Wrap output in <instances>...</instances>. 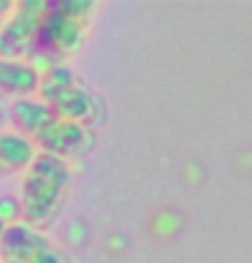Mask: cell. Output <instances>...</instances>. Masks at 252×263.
<instances>
[{
	"label": "cell",
	"instance_id": "1",
	"mask_svg": "<svg viewBox=\"0 0 252 263\" xmlns=\"http://www.w3.org/2000/svg\"><path fill=\"white\" fill-rule=\"evenodd\" d=\"M6 114L14 122L16 133L30 141L33 149L41 155H52V158L68 163L71 158H79L82 152H87V147L92 144L90 128H82V125L57 117L38 98L11 101Z\"/></svg>",
	"mask_w": 252,
	"mask_h": 263
},
{
	"label": "cell",
	"instance_id": "2",
	"mask_svg": "<svg viewBox=\"0 0 252 263\" xmlns=\"http://www.w3.org/2000/svg\"><path fill=\"white\" fill-rule=\"evenodd\" d=\"M95 11V3L90 0H57V3H46V11L38 27L35 44L27 63H33L38 71L49 65H63L65 57L79 52L84 44L87 25Z\"/></svg>",
	"mask_w": 252,
	"mask_h": 263
},
{
	"label": "cell",
	"instance_id": "3",
	"mask_svg": "<svg viewBox=\"0 0 252 263\" xmlns=\"http://www.w3.org/2000/svg\"><path fill=\"white\" fill-rule=\"evenodd\" d=\"M71 184V165L60 158L38 152L33 163L25 168L22 179V198H19V214L25 226L38 228L54 217Z\"/></svg>",
	"mask_w": 252,
	"mask_h": 263
},
{
	"label": "cell",
	"instance_id": "4",
	"mask_svg": "<svg viewBox=\"0 0 252 263\" xmlns=\"http://www.w3.org/2000/svg\"><path fill=\"white\" fill-rule=\"evenodd\" d=\"M38 101L49 111L63 117L68 122H76L82 128H90L101 120V101L90 87H87L73 68L49 65L41 71L38 79Z\"/></svg>",
	"mask_w": 252,
	"mask_h": 263
},
{
	"label": "cell",
	"instance_id": "5",
	"mask_svg": "<svg viewBox=\"0 0 252 263\" xmlns=\"http://www.w3.org/2000/svg\"><path fill=\"white\" fill-rule=\"evenodd\" d=\"M44 11H46V0L14 3L11 16L0 27V60H25L30 54Z\"/></svg>",
	"mask_w": 252,
	"mask_h": 263
},
{
	"label": "cell",
	"instance_id": "6",
	"mask_svg": "<svg viewBox=\"0 0 252 263\" xmlns=\"http://www.w3.org/2000/svg\"><path fill=\"white\" fill-rule=\"evenodd\" d=\"M3 263H63V252L54 241L25 222H8L0 239Z\"/></svg>",
	"mask_w": 252,
	"mask_h": 263
},
{
	"label": "cell",
	"instance_id": "7",
	"mask_svg": "<svg viewBox=\"0 0 252 263\" xmlns=\"http://www.w3.org/2000/svg\"><path fill=\"white\" fill-rule=\"evenodd\" d=\"M41 71L27 60H0V98H33Z\"/></svg>",
	"mask_w": 252,
	"mask_h": 263
},
{
	"label": "cell",
	"instance_id": "8",
	"mask_svg": "<svg viewBox=\"0 0 252 263\" xmlns=\"http://www.w3.org/2000/svg\"><path fill=\"white\" fill-rule=\"evenodd\" d=\"M33 144L22 139L19 133H0V177L25 171L35 158Z\"/></svg>",
	"mask_w": 252,
	"mask_h": 263
},
{
	"label": "cell",
	"instance_id": "9",
	"mask_svg": "<svg viewBox=\"0 0 252 263\" xmlns=\"http://www.w3.org/2000/svg\"><path fill=\"white\" fill-rule=\"evenodd\" d=\"M11 11H14V3H11V0H0V27L6 25V19L11 16Z\"/></svg>",
	"mask_w": 252,
	"mask_h": 263
},
{
	"label": "cell",
	"instance_id": "10",
	"mask_svg": "<svg viewBox=\"0 0 252 263\" xmlns=\"http://www.w3.org/2000/svg\"><path fill=\"white\" fill-rule=\"evenodd\" d=\"M6 117H8V114H6V109H3V106H0V125L6 122Z\"/></svg>",
	"mask_w": 252,
	"mask_h": 263
},
{
	"label": "cell",
	"instance_id": "11",
	"mask_svg": "<svg viewBox=\"0 0 252 263\" xmlns=\"http://www.w3.org/2000/svg\"><path fill=\"white\" fill-rule=\"evenodd\" d=\"M3 231H6V220L0 217V239H3Z\"/></svg>",
	"mask_w": 252,
	"mask_h": 263
}]
</instances>
